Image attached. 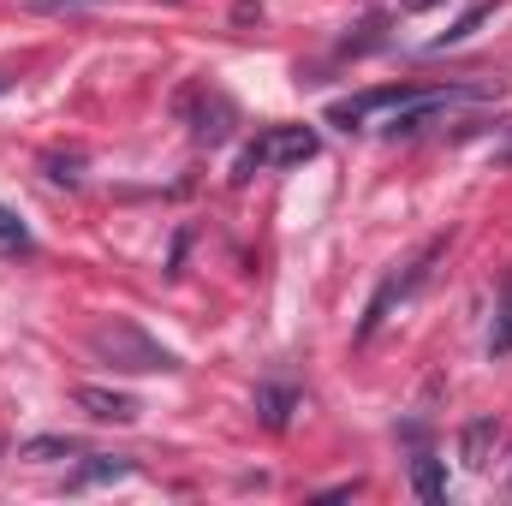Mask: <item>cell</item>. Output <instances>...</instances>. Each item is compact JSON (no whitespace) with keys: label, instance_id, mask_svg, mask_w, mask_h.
Instances as JSON below:
<instances>
[{"label":"cell","instance_id":"obj_17","mask_svg":"<svg viewBox=\"0 0 512 506\" xmlns=\"http://www.w3.org/2000/svg\"><path fill=\"white\" fill-rule=\"evenodd\" d=\"M36 12H72V6H96V0H30Z\"/></svg>","mask_w":512,"mask_h":506},{"label":"cell","instance_id":"obj_15","mask_svg":"<svg viewBox=\"0 0 512 506\" xmlns=\"http://www.w3.org/2000/svg\"><path fill=\"white\" fill-rule=\"evenodd\" d=\"M387 18L382 12H370V18H364V24H358V36H346V42H340V54H370V48H382L387 36Z\"/></svg>","mask_w":512,"mask_h":506},{"label":"cell","instance_id":"obj_8","mask_svg":"<svg viewBox=\"0 0 512 506\" xmlns=\"http://www.w3.org/2000/svg\"><path fill=\"white\" fill-rule=\"evenodd\" d=\"M411 489H417L429 506L447 501V465H441L429 447H417V459H411Z\"/></svg>","mask_w":512,"mask_h":506},{"label":"cell","instance_id":"obj_4","mask_svg":"<svg viewBox=\"0 0 512 506\" xmlns=\"http://www.w3.org/2000/svg\"><path fill=\"white\" fill-rule=\"evenodd\" d=\"M179 114H185V126L197 143H227L233 126H239V108L221 96V90H209V84H191L185 96H179Z\"/></svg>","mask_w":512,"mask_h":506},{"label":"cell","instance_id":"obj_7","mask_svg":"<svg viewBox=\"0 0 512 506\" xmlns=\"http://www.w3.org/2000/svg\"><path fill=\"white\" fill-rule=\"evenodd\" d=\"M72 399H78V411L96 417V423H137V411H143L131 393H120V387H78Z\"/></svg>","mask_w":512,"mask_h":506},{"label":"cell","instance_id":"obj_14","mask_svg":"<svg viewBox=\"0 0 512 506\" xmlns=\"http://www.w3.org/2000/svg\"><path fill=\"white\" fill-rule=\"evenodd\" d=\"M84 447L72 441V435H36V441H24V459H78Z\"/></svg>","mask_w":512,"mask_h":506},{"label":"cell","instance_id":"obj_19","mask_svg":"<svg viewBox=\"0 0 512 506\" xmlns=\"http://www.w3.org/2000/svg\"><path fill=\"white\" fill-rule=\"evenodd\" d=\"M501 161H507V167H512V143H507V149H501Z\"/></svg>","mask_w":512,"mask_h":506},{"label":"cell","instance_id":"obj_18","mask_svg":"<svg viewBox=\"0 0 512 506\" xmlns=\"http://www.w3.org/2000/svg\"><path fill=\"white\" fill-rule=\"evenodd\" d=\"M429 6H441V0H405V12H429Z\"/></svg>","mask_w":512,"mask_h":506},{"label":"cell","instance_id":"obj_13","mask_svg":"<svg viewBox=\"0 0 512 506\" xmlns=\"http://www.w3.org/2000/svg\"><path fill=\"white\" fill-rule=\"evenodd\" d=\"M489 358H512V274L501 292V310H495V328H489Z\"/></svg>","mask_w":512,"mask_h":506},{"label":"cell","instance_id":"obj_2","mask_svg":"<svg viewBox=\"0 0 512 506\" xmlns=\"http://www.w3.org/2000/svg\"><path fill=\"white\" fill-rule=\"evenodd\" d=\"M316 149H322L316 126H268L256 143L239 149L233 185H251L256 173H268V167H304V161H316Z\"/></svg>","mask_w":512,"mask_h":506},{"label":"cell","instance_id":"obj_9","mask_svg":"<svg viewBox=\"0 0 512 506\" xmlns=\"http://www.w3.org/2000/svg\"><path fill=\"white\" fill-rule=\"evenodd\" d=\"M495 441H501V423H495V417H471V423H465V441H459V447H465V465H471V471H489Z\"/></svg>","mask_w":512,"mask_h":506},{"label":"cell","instance_id":"obj_11","mask_svg":"<svg viewBox=\"0 0 512 506\" xmlns=\"http://www.w3.org/2000/svg\"><path fill=\"white\" fill-rule=\"evenodd\" d=\"M292 405H298V393H292V387H274V381H262V387H256V411H262V423H268V429H286Z\"/></svg>","mask_w":512,"mask_h":506},{"label":"cell","instance_id":"obj_10","mask_svg":"<svg viewBox=\"0 0 512 506\" xmlns=\"http://www.w3.org/2000/svg\"><path fill=\"white\" fill-rule=\"evenodd\" d=\"M489 18H495V0H477V6H471V12H459V18H453V24H447L435 42H429V48H453V42H471V36L489 24Z\"/></svg>","mask_w":512,"mask_h":506},{"label":"cell","instance_id":"obj_5","mask_svg":"<svg viewBox=\"0 0 512 506\" xmlns=\"http://www.w3.org/2000/svg\"><path fill=\"white\" fill-rule=\"evenodd\" d=\"M417 96V84H382V90H364V96H346V102H334L328 108V120L346 131H358L370 114H387V108H405Z\"/></svg>","mask_w":512,"mask_h":506},{"label":"cell","instance_id":"obj_16","mask_svg":"<svg viewBox=\"0 0 512 506\" xmlns=\"http://www.w3.org/2000/svg\"><path fill=\"white\" fill-rule=\"evenodd\" d=\"M42 167H48V179H54V185H78V167H84V155H48Z\"/></svg>","mask_w":512,"mask_h":506},{"label":"cell","instance_id":"obj_1","mask_svg":"<svg viewBox=\"0 0 512 506\" xmlns=\"http://www.w3.org/2000/svg\"><path fill=\"white\" fill-rule=\"evenodd\" d=\"M90 352H96L102 364L126 370V376H173V370H179V352H173V346L149 340L137 322H120V316L90 328Z\"/></svg>","mask_w":512,"mask_h":506},{"label":"cell","instance_id":"obj_12","mask_svg":"<svg viewBox=\"0 0 512 506\" xmlns=\"http://www.w3.org/2000/svg\"><path fill=\"white\" fill-rule=\"evenodd\" d=\"M36 251V239H30V227L0 203V256H30Z\"/></svg>","mask_w":512,"mask_h":506},{"label":"cell","instance_id":"obj_20","mask_svg":"<svg viewBox=\"0 0 512 506\" xmlns=\"http://www.w3.org/2000/svg\"><path fill=\"white\" fill-rule=\"evenodd\" d=\"M0 453H6V441H0Z\"/></svg>","mask_w":512,"mask_h":506},{"label":"cell","instance_id":"obj_6","mask_svg":"<svg viewBox=\"0 0 512 506\" xmlns=\"http://www.w3.org/2000/svg\"><path fill=\"white\" fill-rule=\"evenodd\" d=\"M126 477H137V459H126V453H84V465L66 477V489L84 495L96 483H126Z\"/></svg>","mask_w":512,"mask_h":506},{"label":"cell","instance_id":"obj_3","mask_svg":"<svg viewBox=\"0 0 512 506\" xmlns=\"http://www.w3.org/2000/svg\"><path fill=\"white\" fill-rule=\"evenodd\" d=\"M435 256H441V239H435V245H423V256H411L399 274H387L382 286H376V298H370V310H364V322H358V340H370L387 316H393V304H405V298L429 280V262H435Z\"/></svg>","mask_w":512,"mask_h":506}]
</instances>
